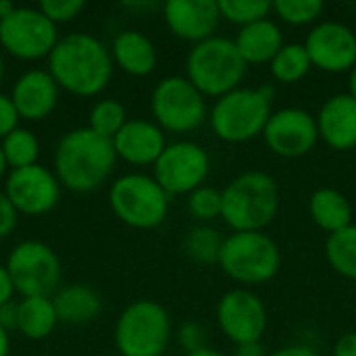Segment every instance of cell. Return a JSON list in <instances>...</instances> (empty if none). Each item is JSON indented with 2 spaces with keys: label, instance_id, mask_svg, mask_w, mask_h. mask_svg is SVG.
<instances>
[{
  "label": "cell",
  "instance_id": "cell-1",
  "mask_svg": "<svg viewBox=\"0 0 356 356\" xmlns=\"http://www.w3.org/2000/svg\"><path fill=\"white\" fill-rule=\"evenodd\" d=\"M113 56L92 33H67L48 56V73L56 86L73 96H98L113 77Z\"/></svg>",
  "mask_w": 356,
  "mask_h": 356
},
{
  "label": "cell",
  "instance_id": "cell-2",
  "mask_svg": "<svg viewBox=\"0 0 356 356\" xmlns=\"http://www.w3.org/2000/svg\"><path fill=\"white\" fill-rule=\"evenodd\" d=\"M117 163L113 140L94 134L90 127L67 131L54 150V175L71 192L88 194L111 177Z\"/></svg>",
  "mask_w": 356,
  "mask_h": 356
},
{
  "label": "cell",
  "instance_id": "cell-3",
  "mask_svg": "<svg viewBox=\"0 0 356 356\" xmlns=\"http://www.w3.org/2000/svg\"><path fill=\"white\" fill-rule=\"evenodd\" d=\"M275 90L271 86L236 88L215 100L209 111V125L213 134L227 144H244L263 136L265 125L273 113Z\"/></svg>",
  "mask_w": 356,
  "mask_h": 356
},
{
  "label": "cell",
  "instance_id": "cell-4",
  "mask_svg": "<svg viewBox=\"0 0 356 356\" xmlns=\"http://www.w3.org/2000/svg\"><path fill=\"white\" fill-rule=\"evenodd\" d=\"M221 194V219L234 232H263L280 213L277 181L265 171H246L234 177Z\"/></svg>",
  "mask_w": 356,
  "mask_h": 356
},
{
  "label": "cell",
  "instance_id": "cell-5",
  "mask_svg": "<svg viewBox=\"0 0 356 356\" xmlns=\"http://www.w3.org/2000/svg\"><path fill=\"white\" fill-rule=\"evenodd\" d=\"M248 65L240 56L234 40L213 35L194 44L186 58V77L202 92L204 98H221L240 88Z\"/></svg>",
  "mask_w": 356,
  "mask_h": 356
},
{
  "label": "cell",
  "instance_id": "cell-6",
  "mask_svg": "<svg viewBox=\"0 0 356 356\" xmlns=\"http://www.w3.org/2000/svg\"><path fill=\"white\" fill-rule=\"evenodd\" d=\"M219 267L238 284L261 286L277 275L282 252L265 232H234L223 242Z\"/></svg>",
  "mask_w": 356,
  "mask_h": 356
},
{
  "label": "cell",
  "instance_id": "cell-7",
  "mask_svg": "<svg viewBox=\"0 0 356 356\" xmlns=\"http://www.w3.org/2000/svg\"><path fill=\"white\" fill-rule=\"evenodd\" d=\"M171 196L152 175L127 173L113 181L108 204L119 221L134 229H154L169 215Z\"/></svg>",
  "mask_w": 356,
  "mask_h": 356
},
{
  "label": "cell",
  "instance_id": "cell-8",
  "mask_svg": "<svg viewBox=\"0 0 356 356\" xmlns=\"http://www.w3.org/2000/svg\"><path fill=\"white\" fill-rule=\"evenodd\" d=\"M171 342V317L154 300H136L115 323V346L121 356H163Z\"/></svg>",
  "mask_w": 356,
  "mask_h": 356
},
{
  "label": "cell",
  "instance_id": "cell-9",
  "mask_svg": "<svg viewBox=\"0 0 356 356\" xmlns=\"http://www.w3.org/2000/svg\"><path fill=\"white\" fill-rule=\"evenodd\" d=\"M150 108L154 123L171 134L196 131L209 119L207 98L186 75L161 79L152 90Z\"/></svg>",
  "mask_w": 356,
  "mask_h": 356
},
{
  "label": "cell",
  "instance_id": "cell-10",
  "mask_svg": "<svg viewBox=\"0 0 356 356\" xmlns=\"http://www.w3.org/2000/svg\"><path fill=\"white\" fill-rule=\"evenodd\" d=\"M6 271L21 298L50 296L60 284V261L56 252L40 240L17 244L6 259Z\"/></svg>",
  "mask_w": 356,
  "mask_h": 356
},
{
  "label": "cell",
  "instance_id": "cell-11",
  "mask_svg": "<svg viewBox=\"0 0 356 356\" xmlns=\"http://www.w3.org/2000/svg\"><path fill=\"white\" fill-rule=\"evenodd\" d=\"M56 25L31 6H17L0 21V50L19 60L48 58L58 42Z\"/></svg>",
  "mask_w": 356,
  "mask_h": 356
},
{
  "label": "cell",
  "instance_id": "cell-12",
  "mask_svg": "<svg viewBox=\"0 0 356 356\" xmlns=\"http://www.w3.org/2000/svg\"><path fill=\"white\" fill-rule=\"evenodd\" d=\"M152 169V177L169 196H188L204 186L211 173V156L200 144L179 140L167 144Z\"/></svg>",
  "mask_w": 356,
  "mask_h": 356
},
{
  "label": "cell",
  "instance_id": "cell-13",
  "mask_svg": "<svg viewBox=\"0 0 356 356\" xmlns=\"http://www.w3.org/2000/svg\"><path fill=\"white\" fill-rule=\"evenodd\" d=\"M215 317L219 330L234 346L261 342L269 321L263 300L246 288L225 292L217 302Z\"/></svg>",
  "mask_w": 356,
  "mask_h": 356
},
{
  "label": "cell",
  "instance_id": "cell-14",
  "mask_svg": "<svg viewBox=\"0 0 356 356\" xmlns=\"http://www.w3.org/2000/svg\"><path fill=\"white\" fill-rule=\"evenodd\" d=\"M263 140L267 148L282 159H300L319 142L317 119L313 113L298 106H284L271 113Z\"/></svg>",
  "mask_w": 356,
  "mask_h": 356
},
{
  "label": "cell",
  "instance_id": "cell-15",
  "mask_svg": "<svg viewBox=\"0 0 356 356\" xmlns=\"http://www.w3.org/2000/svg\"><path fill=\"white\" fill-rule=\"evenodd\" d=\"M60 181L44 165L13 169L4 184V194L17 213L40 217L50 213L60 200Z\"/></svg>",
  "mask_w": 356,
  "mask_h": 356
},
{
  "label": "cell",
  "instance_id": "cell-16",
  "mask_svg": "<svg viewBox=\"0 0 356 356\" xmlns=\"http://www.w3.org/2000/svg\"><path fill=\"white\" fill-rule=\"evenodd\" d=\"M305 48L313 67L325 73H348L356 65V33L340 21H321L309 33Z\"/></svg>",
  "mask_w": 356,
  "mask_h": 356
},
{
  "label": "cell",
  "instance_id": "cell-17",
  "mask_svg": "<svg viewBox=\"0 0 356 356\" xmlns=\"http://www.w3.org/2000/svg\"><path fill=\"white\" fill-rule=\"evenodd\" d=\"M163 19L175 38L200 44L213 38L221 23L219 0H167Z\"/></svg>",
  "mask_w": 356,
  "mask_h": 356
},
{
  "label": "cell",
  "instance_id": "cell-18",
  "mask_svg": "<svg viewBox=\"0 0 356 356\" xmlns=\"http://www.w3.org/2000/svg\"><path fill=\"white\" fill-rule=\"evenodd\" d=\"M113 146L117 159H123L134 167H154V163L167 148V140L165 131L154 121L129 119L113 138Z\"/></svg>",
  "mask_w": 356,
  "mask_h": 356
},
{
  "label": "cell",
  "instance_id": "cell-19",
  "mask_svg": "<svg viewBox=\"0 0 356 356\" xmlns=\"http://www.w3.org/2000/svg\"><path fill=\"white\" fill-rule=\"evenodd\" d=\"M58 86L52 75L44 69L25 71L13 86L10 100L19 113V119L42 121L46 119L58 102Z\"/></svg>",
  "mask_w": 356,
  "mask_h": 356
},
{
  "label": "cell",
  "instance_id": "cell-20",
  "mask_svg": "<svg viewBox=\"0 0 356 356\" xmlns=\"http://www.w3.org/2000/svg\"><path fill=\"white\" fill-rule=\"evenodd\" d=\"M319 140L330 148L346 152L356 148V98L348 92L327 98L315 115Z\"/></svg>",
  "mask_w": 356,
  "mask_h": 356
},
{
  "label": "cell",
  "instance_id": "cell-21",
  "mask_svg": "<svg viewBox=\"0 0 356 356\" xmlns=\"http://www.w3.org/2000/svg\"><path fill=\"white\" fill-rule=\"evenodd\" d=\"M113 63L134 77H146L156 69L159 54L152 40L136 29H125L115 35L111 44Z\"/></svg>",
  "mask_w": 356,
  "mask_h": 356
},
{
  "label": "cell",
  "instance_id": "cell-22",
  "mask_svg": "<svg viewBox=\"0 0 356 356\" xmlns=\"http://www.w3.org/2000/svg\"><path fill=\"white\" fill-rule=\"evenodd\" d=\"M234 44L246 65H269L286 42L282 27L269 17L252 25L240 27L238 35L234 38Z\"/></svg>",
  "mask_w": 356,
  "mask_h": 356
},
{
  "label": "cell",
  "instance_id": "cell-23",
  "mask_svg": "<svg viewBox=\"0 0 356 356\" xmlns=\"http://www.w3.org/2000/svg\"><path fill=\"white\" fill-rule=\"evenodd\" d=\"M56 317L63 323L71 325H83L94 321L102 311L100 294L83 284H69L54 292L52 296Z\"/></svg>",
  "mask_w": 356,
  "mask_h": 356
},
{
  "label": "cell",
  "instance_id": "cell-24",
  "mask_svg": "<svg viewBox=\"0 0 356 356\" xmlns=\"http://www.w3.org/2000/svg\"><path fill=\"white\" fill-rule=\"evenodd\" d=\"M309 213L315 225L330 236L353 225V204L350 200L334 188H319L309 200Z\"/></svg>",
  "mask_w": 356,
  "mask_h": 356
},
{
  "label": "cell",
  "instance_id": "cell-25",
  "mask_svg": "<svg viewBox=\"0 0 356 356\" xmlns=\"http://www.w3.org/2000/svg\"><path fill=\"white\" fill-rule=\"evenodd\" d=\"M58 323L52 296L21 298L17 302V332L29 340L48 338Z\"/></svg>",
  "mask_w": 356,
  "mask_h": 356
},
{
  "label": "cell",
  "instance_id": "cell-26",
  "mask_svg": "<svg viewBox=\"0 0 356 356\" xmlns=\"http://www.w3.org/2000/svg\"><path fill=\"white\" fill-rule=\"evenodd\" d=\"M311 69H313L311 56L305 44L298 42L284 44L282 50L275 54V58L269 63V71L273 79L280 83H298L311 73Z\"/></svg>",
  "mask_w": 356,
  "mask_h": 356
},
{
  "label": "cell",
  "instance_id": "cell-27",
  "mask_svg": "<svg viewBox=\"0 0 356 356\" xmlns=\"http://www.w3.org/2000/svg\"><path fill=\"white\" fill-rule=\"evenodd\" d=\"M223 242L225 238L217 227H213L211 223H198L188 232L184 240V250L188 259L198 265H219Z\"/></svg>",
  "mask_w": 356,
  "mask_h": 356
},
{
  "label": "cell",
  "instance_id": "cell-28",
  "mask_svg": "<svg viewBox=\"0 0 356 356\" xmlns=\"http://www.w3.org/2000/svg\"><path fill=\"white\" fill-rule=\"evenodd\" d=\"M325 259L330 267L346 277L356 282V225H348L342 232L327 236L325 242Z\"/></svg>",
  "mask_w": 356,
  "mask_h": 356
},
{
  "label": "cell",
  "instance_id": "cell-29",
  "mask_svg": "<svg viewBox=\"0 0 356 356\" xmlns=\"http://www.w3.org/2000/svg\"><path fill=\"white\" fill-rule=\"evenodd\" d=\"M0 148H2V154L6 159V165L10 169L31 167L38 163V156H40V142L25 127H17L15 131H10L0 142Z\"/></svg>",
  "mask_w": 356,
  "mask_h": 356
},
{
  "label": "cell",
  "instance_id": "cell-30",
  "mask_svg": "<svg viewBox=\"0 0 356 356\" xmlns=\"http://www.w3.org/2000/svg\"><path fill=\"white\" fill-rule=\"evenodd\" d=\"M127 111L125 106L115 100V98H102L98 100L92 111H90V129L102 138H108L113 140L121 129L123 125L127 123Z\"/></svg>",
  "mask_w": 356,
  "mask_h": 356
},
{
  "label": "cell",
  "instance_id": "cell-31",
  "mask_svg": "<svg viewBox=\"0 0 356 356\" xmlns=\"http://www.w3.org/2000/svg\"><path fill=\"white\" fill-rule=\"evenodd\" d=\"M221 19L246 27L257 21L269 19L273 13V2L269 0H219Z\"/></svg>",
  "mask_w": 356,
  "mask_h": 356
},
{
  "label": "cell",
  "instance_id": "cell-32",
  "mask_svg": "<svg viewBox=\"0 0 356 356\" xmlns=\"http://www.w3.org/2000/svg\"><path fill=\"white\" fill-rule=\"evenodd\" d=\"M325 4L321 0H273V13L288 25H311L321 19Z\"/></svg>",
  "mask_w": 356,
  "mask_h": 356
},
{
  "label": "cell",
  "instance_id": "cell-33",
  "mask_svg": "<svg viewBox=\"0 0 356 356\" xmlns=\"http://www.w3.org/2000/svg\"><path fill=\"white\" fill-rule=\"evenodd\" d=\"M188 211L190 215L200 223H211L215 219H221L223 213V194L217 188L200 186L192 194H188Z\"/></svg>",
  "mask_w": 356,
  "mask_h": 356
},
{
  "label": "cell",
  "instance_id": "cell-34",
  "mask_svg": "<svg viewBox=\"0 0 356 356\" xmlns=\"http://www.w3.org/2000/svg\"><path fill=\"white\" fill-rule=\"evenodd\" d=\"M38 8H40L54 25H58V23L73 21V19L86 8V2H83V0H42Z\"/></svg>",
  "mask_w": 356,
  "mask_h": 356
},
{
  "label": "cell",
  "instance_id": "cell-35",
  "mask_svg": "<svg viewBox=\"0 0 356 356\" xmlns=\"http://www.w3.org/2000/svg\"><path fill=\"white\" fill-rule=\"evenodd\" d=\"M177 342L186 350V355L196 353L200 348H207V330L200 323L188 321L177 332Z\"/></svg>",
  "mask_w": 356,
  "mask_h": 356
},
{
  "label": "cell",
  "instance_id": "cell-36",
  "mask_svg": "<svg viewBox=\"0 0 356 356\" xmlns=\"http://www.w3.org/2000/svg\"><path fill=\"white\" fill-rule=\"evenodd\" d=\"M17 127H19V113H17L10 96L0 92V140H4Z\"/></svg>",
  "mask_w": 356,
  "mask_h": 356
},
{
  "label": "cell",
  "instance_id": "cell-37",
  "mask_svg": "<svg viewBox=\"0 0 356 356\" xmlns=\"http://www.w3.org/2000/svg\"><path fill=\"white\" fill-rule=\"evenodd\" d=\"M17 211L10 204V200L6 198L4 190H0V240L10 236L15 225H17Z\"/></svg>",
  "mask_w": 356,
  "mask_h": 356
},
{
  "label": "cell",
  "instance_id": "cell-38",
  "mask_svg": "<svg viewBox=\"0 0 356 356\" xmlns=\"http://www.w3.org/2000/svg\"><path fill=\"white\" fill-rule=\"evenodd\" d=\"M334 356H356V332H346L336 340Z\"/></svg>",
  "mask_w": 356,
  "mask_h": 356
},
{
  "label": "cell",
  "instance_id": "cell-39",
  "mask_svg": "<svg viewBox=\"0 0 356 356\" xmlns=\"http://www.w3.org/2000/svg\"><path fill=\"white\" fill-rule=\"evenodd\" d=\"M0 327L10 332L17 330V302H6L0 307Z\"/></svg>",
  "mask_w": 356,
  "mask_h": 356
},
{
  "label": "cell",
  "instance_id": "cell-40",
  "mask_svg": "<svg viewBox=\"0 0 356 356\" xmlns=\"http://www.w3.org/2000/svg\"><path fill=\"white\" fill-rule=\"evenodd\" d=\"M15 296V286L10 282V275L6 271V265H0V307L10 302Z\"/></svg>",
  "mask_w": 356,
  "mask_h": 356
},
{
  "label": "cell",
  "instance_id": "cell-41",
  "mask_svg": "<svg viewBox=\"0 0 356 356\" xmlns=\"http://www.w3.org/2000/svg\"><path fill=\"white\" fill-rule=\"evenodd\" d=\"M269 356H319L311 346H305V344H290V346H284V348H277L275 353H271Z\"/></svg>",
  "mask_w": 356,
  "mask_h": 356
},
{
  "label": "cell",
  "instance_id": "cell-42",
  "mask_svg": "<svg viewBox=\"0 0 356 356\" xmlns=\"http://www.w3.org/2000/svg\"><path fill=\"white\" fill-rule=\"evenodd\" d=\"M232 356H269L263 342H252V344H240L234 348Z\"/></svg>",
  "mask_w": 356,
  "mask_h": 356
},
{
  "label": "cell",
  "instance_id": "cell-43",
  "mask_svg": "<svg viewBox=\"0 0 356 356\" xmlns=\"http://www.w3.org/2000/svg\"><path fill=\"white\" fill-rule=\"evenodd\" d=\"M10 353V336L6 330L0 327V356H8Z\"/></svg>",
  "mask_w": 356,
  "mask_h": 356
},
{
  "label": "cell",
  "instance_id": "cell-44",
  "mask_svg": "<svg viewBox=\"0 0 356 356\" xmlns=\"http://www.w3.org/2000/svg\"><path fill=\"white\" fill-rule=\"evenodd\" d=\"M15 8H17V6H15L13 2H8V0H0V21H2V19H6Z\"/></svg>",
  "mask_w": 356,
  "mask_h": 356
},
{
  "label": "cell",
  "instance_id": "cell-45",
  "mask_svg": "<svg viewBox=\"0 0 356 356\" xmlns=\"http://www.w3.org/2000/svg\"><path fill=\"white\" fill-rule=\"evenodd\" d=\"M348 94L356 98V65L348 71Z\"/></svg>",
  "mask_w": 356,
  "mask_h": 356
},
{
  "label": "cell",
  "instance_id": "cell-46",
  "mask_svg": "<svg viewBox=\"0 0 356 356\" xmlns=\"http://www.w3.org/2000/svg\"><path fill=\"white\" fill-rule=\"evenodd\" d=\"M186 356H227V355H223V353H219V350H215V348L207 346V348H200V350L190 353V355H186Z\"/></svg>",
  "mask_w": 356,
  "mask_h": 356
},
{
  "label": "cell",
  "instance_id": "cell-47",
  "mask_svg": "<svg viewBox=\"0 0 356 356\" xmlns=\"http://www.w3.org/2000/svg\"><path fill=\"white\" fill-rule=\"evenodd\" d=\"M125 6H129V8H150L154 4L152 2H125Z\"/></svg>",
  "mask_w": 356,
  "mask_h": 356
},
{
  "label": "cell",
  "instance_id": "cell-48",
  "mask_svg": "<svg viewBox=\"0 0 356 356\" xmlns=\"http://www.w3.org/2000/svg\"><path fill=\"white\" fill-rule=\"evenodd\" d=\"M6 169H8V165H6V159H4V154H2V148H0V179L4 177Z\"/></svg>",
  "mask_w": 356,
  "mask_h": 356
},
{
  "label": "cell",
  "instance_id": "cell-49",
  "mask_svg": "<svg viewBox=\"0 0 356 356\" xmlns=\"http://www.w3.org/2000/svg\"><path fill=\"white\" fill-rule=\"evenodd\" d=\"M4 77V56H2V50H0V81Z\"/></svg>",
  "mask_w": 356,
  "mask_h": 356
}]
</instances>
